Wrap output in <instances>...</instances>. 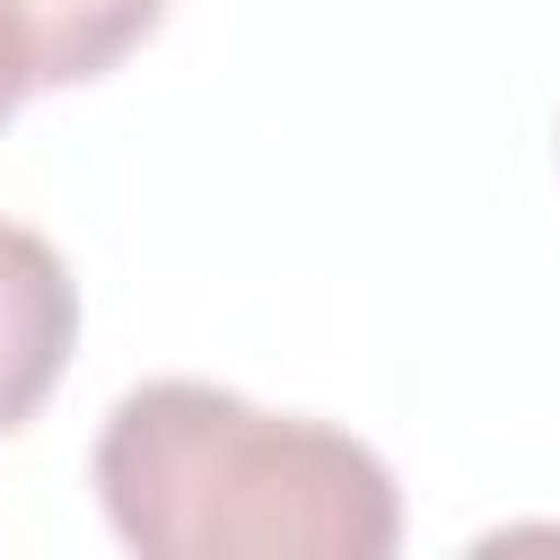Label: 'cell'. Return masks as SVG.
Returning <instances> with one entry per match:
<instances>
[{
  "label": "cell",
  "instance_id": "cell-1",
  "mask_svg": "<svg viewBox=\"0 0 560 560\" xmlns=\"http://www.w3.org/2000/svg\"><path fill=\"white\" fill-rule=\"evenodd\" d=\"M96 499L140 560H385L402 542V490L359 438L201 376L105 411Z\"/></svg>",
  "mask_w": 560,
  "mask_h": 560
},
{
  "label": "cell",
  "instance_id": "cell-2",
  "mask_svg": "<svg viewBox=\"0 0 560 560\" xmlns=\"http://www.w3.org/2000/svg\"><path fill=\"white\" fill-rule=\"evenodd\" d=\"M70 341H79V280H70V262L35 228L0 219V438L44 411V394L70 368Z\"/></svg>",
  "mask_w": 560,
  "mask_h": 560
},
{
  "label": "cell",
  "instance_id": "cell-3",
  "mask_svg": "<svg viewBox=\"0 0 560 560\" xmlns=\"http://www.w3.org/2000/svg\"><path fill=\"white\" fill-rule=\"evenodd\" d=\"M158 18L166 0H0V52L26 88H79L105 79Z\"/></svg>",
  "mask_w": 560,
  "mask_h": 560
},
{
  "label": "cell",
  "instance_id": "cell-4",
  "mask_svg": "<svg viewBox=\"0 0 560 560\" xmlns=\"http://www.w3.org/2000/svg\"><path fill=\"white\" fill-rule=\"evenodd\" d=\"M18 96H26V79H18V70H9V52H0V122L18 114Z\"/></svg>",
  "mask_w": 560,
  "mask_h": 560
}]
</instances>
